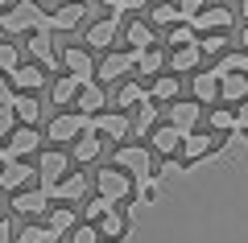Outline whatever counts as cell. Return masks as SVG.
<instances>
[{
  "instance_id": "1",
  "label": "cell",
  "mask_w": 248,
  "mask_h": 243,
  "mask_svg": "<svg viewBox=\"0 0 248 243\" xmlns=\"http://www.w3.org/2000/svg\"><path fill=\"white\" fill-rule=\"evenodd\" d=\"M0 25L4 33H50V13H42L33 0H17L9 4V13H0Z\"/></svg>"
},
{
  "instance_id": "2",
  "label": "cell",
  "mask_w": 248,
  "mask_h": 243,
  "mask_svg": "<svg viewBox=\"0 0 248 243\" xmlns=\"http://www.w3.org/2000/svg\"><path fill=\"white\" fill-rule=\"evenodd\" d=\"M95 190H99V198H108V202H128L133 198V190H137V182L124 169H116V165H108V169H99L95 173Z\"/></svg>"
},
{
  "instance_id": "3",
  "label": "cell",
  "mask_w": 248,
  "mask_h": 243,
  "mask_svg": "<svg viewBox=\"0 0 248 243\" xmlns=\"http://www.w3.org/2000/svg\"><path fill=\"white\" fill-rule=\"evenodd\" d=\"M116 169H124L133 182H149V177H153L149 144H124V148H116Z\"/></svg>"
},
{
  "instance_id": "4",
  "label": "cell",
  "mask_w": 248,
  "mask_h": 243,
  "mask_svg": "<svg viewBox=\"0 0 248 243\" xmlns=\"http://www.w3.org/2000/svg\"><path fill=\"white\" fill-rule=\"evenodd\" d=\"M87 128H91V115L62 112V115H54V120H50V140H54V144H71V140H79Z\"/></svg>"
},
{
  "instance_id": "5",
  "label": "cell",
  "mask_w": 248,
  "mask_h": 243,
  "mask_svg": "<svg viewBox=\"0 0 248 243\" xmlns=\"http://www.w3.org/2000/svg\"><path fill=\"white\" fill-rule=\"evenodd\" d=\"M199 115H203V103H199V99H174V103H170V124H174L182 136L199 132Z\"/></svg>"
},
{
  "instance_id": "6",
  "label": "cell",
  "mask_w": 248,
  "mask_h": 243,
  "mask_svg": "<svg viewBox=\"0 0 248 243\" xmlns=\"http://www.w3.org/2000/svg\"><path fill=\"white\" fill-rule=\"evenodd\" d=\"M232 21H236V13H232V9H223V4H211V9H203L195 21H190V29H195V33H228Z\"/></svg>"
},
{
  "instance_id": "7",
  "label": "cell",
  "mask_w": 248,
  "mask_h": 243,
  "mask_svg": "<svg viewBox=\"0 0 248 243\" xmlns=\"http://www.w3.org/2000/svg\"><path fill=\"white\" fill-rule=\"evenodd\" d=\"M62 66H66V74L83 78V83L95 78V58H91L87 45H66V50H62Z\"/></svg>"
},
{
  "instance_id": "8",
  "label": "cell",
  "mask_w": 248,
  "mask_h": 243,
  "mask_svg": "<svg viewBox=\"0 0 248 243\" xmlns=\"http://www.w3.org/2000/svg\"><path fill=\"white\" fill-rule=\"evenodd\" d=\"M37 177H42V190L50 194L54 186L66 177V153H58V148H50V153H42V161H37Z\"/></svg>"
},
{
  "instance_id": "9",
  "label": "cell",
  "mask_w": 248,
  "mask_h": 243,
  "mask_svg": "<svg viewBox=\"0 0 248 243\" xmlns=\"http://www.w3.org/2000/svg\"><path fill=\"white\" fill-rule=\"evenodd\" d=\"M215 132H190V136H182V165H195V161H203V157L215 153Z\"/></svg>"
},
{
  "instance_id": "10",
  "label": "cell",
  "mask_w": 248,
  "mask_h": 243,
  "mask_svg": "<svg viewBox=\"0 0 248 243\" xmlns=\"http://www.w3.org/2000/svg\"><path fill=\"white\" fill-rule=\"evenodd\" d=\"M37 144H42V136H37L29 124H21V128L9 136V144H4V161H21V157L37 153Z\"/></svg>"
},
{
  "instance_id": "11",
  "label": "cell",
  "mask_w": 248,
  "mask_h": 243,
  "mask_svg": "<svg viewBox=\"0 0 248 243\" xmlns=\"http://www.w3.org/2000/svg\"><path fill=\"white\" fill-rule=\"evenodd\" d=\"M128 128H133V124L124 120V112H99V115H91V132H99L104 140H124Z\"/></svg>"
},
{
  "instance_id": "12",
  "label": "cell",
  "mask_w": 248,
  "mask_h": 243,
  "mask_svg": "<svg viewBox=\"0 0 248 243\" xmlns=\"http://www.w3.org/2000/svg\"><path fill=\"white\" fill-rule=\"evenodd\" d=\"M37 177V169H29L25 161H4L0 165V190H13V194H21L29 182Z\"/></svg>"
},
{
  "instance_id": "13",
  "label": "cell",
  "mask_w": 248,
  "mask_h": 243,
  "mask_svg": "<svg viewBox=\"0 0 248 243\" xmlns=\"http://www.w3.org/2000/svg\"><path fill=\"white\" fill-rule=\"evenodd\" d=\"M87 17V4H79V0H71V4H62V9L50 13V33H71L79 21Z\"/></svg>"
},
{
  "instance_id": "14",
  "label": "cell",
  "mask_w": 248,
  "mask_h": 243,
  "mask_svg": "<svg viewBox=\"0 0 248 243\" xmlns=\"http://www.w3.org/2000/svg\"><path fill=\"white\" fill-rule=\"evenodd\" d=\"M95 227H99V239H104V243H120L124 235H128V210H116L112 206Z\"/></svg>"
},
{
  "instance_id": "15",
  "label": "cell",
  "mask_w": 248,
  "mask_h": 243,
  "mask_svg": "<svg viewBox=\"0 0 248 243\" xmlns=\"http://www.w3.org/2000/svg\"><path fill=\"white\" fill-rule=\"evenodd\" d=\"M133 66H137V54H133V50H124V54H108V58L95 66V78H112V83H116V78H124Z\"/></svg>"
},
{
  "instance_id": "16",
  "label": "cell",
  "mask_w": 248,
  "mask_h": 243,
  "mask_svg": "<svg viewBox=\"0 0 248 243\" xmlns=\"http://www.w3.org/2000/svg\"><path fill=\"white\" fill-rule=\"evenodd\" d=\"M50 198H58V202H83V198H87V177H83V173H66L50 190Z\"/></svg>"
},
{
  "instance_id": "17",
  "label": "cell",
  "mask_w": 248,
  "mask_h": 243,
  "mask_svg": "<svg viewBox=\"0 0 248 243\" xmlns=\"http://www.w3.org/2000/svg\"><path fill=\"white\" fill-rule=\"evenodd\" d=\"M75 103H79L83 115H99V112H104V103H108V95H104V87H99L95 78H91V83H83V87H79Z\"/></svg>"
},
{
  "instance_id": "18",
  "label": "cell",
  "mask_w": 248,
  "mask_h": 243,
  "mask_svg": "<svg viewBox=\"0 0 248 243\" xmlns=\"http://www.w3.org/2000/svg\"><path fill=\"white\" fill-rule=\"evenodd\" d=\"M219 70H199L195 78H190V87H195V99L199 103H215L219 99Z\"/></svg>"
},
{
  "instance_id": "19",
  "label": "cell",
  "mask_w": 248,
  "mask_h": 243,
  "mask_svg": "<svg viewBox=\"0 0 248 243\" xmlns=\"http://www.w3.org/2000/svg\"><path fill=\"white\" fill-rule=\"evenodd\" d=\"M99 153H104V136L87 128V132H83L79 140H75V153H71V157H75V161H79V165H91V161H95Z\"/></svg>"
},
{
  "instance_id": "20",
  "label": "cell",
  "mask_w": 248,
  "mask_h": 243,
  "mask_svg": "<svg viewBox=\"0 0 248 243\" xmlns=\"http://www.w3.org/2000/svg\"><path fill=\"white\" fill-rule=\"evenodd\" d=\"M46 206H50V194H46V190H21V194H13V210H21V214H42Z\"/></svg>"
},
{
  "instance_id": "21",
  "label": "cell",
  "mask_w": 248,
  "mask_h": 243,
  "mask_svg": "<svg viewBox=\"0 0 248 243\" xmlns=\"http://www.w3.org/2000/svg\"><path fill=\"white\" fill-rule=\"evenodd\" d=\"M149 144H153V153H161V157H174L178 148H182V132L174 128V124H166V128H157L149 136Z\"/></svg>"
},
{
  "instance_id": "22",
  "label": "cell",
  "mask_w": 248,
  "mask_h": 243,
  "mask_svg": "<svg viewBox=\"0 0 248 243\" xmlns=\"http://www.w3.org/2000/svg\"><path fill=\"white\" fill-rule=\"evenodd\" d=\"M219 99L223 103H244L248 99V74H223L219 78Z\"/></svg>"
},
{
  "instance_id": "23",
  "label": "cell",
  "mask_w": 248,
  "mask_h": 243,
  "mask_svg": "<svg viewBox=\"0 0 248 243\" xmlns=\"http://www.w3.org/2000/svg\"><path fill=\"white\" fill-rule=\"evenodd\" d=\"M13 112H17V124H29V128L42 120V103H37V95H29V91H21V95L13 99Z\"/></svg>"
},
{
  "instance_id": "24",
  "label": "cell",
  "mask_w": 248,
  "mask_h": 243,
  "mask_svg": "<svg viewBox=\"0 0 248 243\" xmlns=\"http://www.w3.org/2000/svg\"><path fill=\"white\" fill-rule=\"evenodd\" d=\"M116 17H108V21H95V25L87 29V50H104V45H112L116 42Z\"/></svg>"
},
{
  "instance_id": "25",
  "label": "cell",
  "mask_w": 248,
  "mask_h": 243,
  "mask_svg": "<svg viewBox=\"0 0 248 243\" xmlns=\"http://www.w3.org/2000/svg\"><path fill=\"white\" fill-rule=\"evenodd\" d=\"M199 58H203L199 42H195V45H182V50H174V54H170V70H174V74H190V70L199 66Z\"/></svg>"
},
{
  "instance_id": "26",
  "label": "cell",
  "mask_w": 248,
  "mask_h": 243,
  "mask_svg": "<svg viewBox=\"0 0 248 243\" xmlns=\"http://www.w3.org/2000/svg\"><path fill=\"white\" fill-rule=\"evenodd\" d=\"M178 91H182V83H178L174 74H161V78H153L149 99H153V103H174V99H178Z\"/></svg>"
},
{
  "instance_id": "27",
  "label": "cell",
  "mask_w": 248,
  "mask_h": 243,
  "mask_svg": "<svg viewBox=\"0 0 248 243\" xmlns=\"http://www.w3.org/2000/svg\"><path fill=\"white\" fill-rule=\"evenodd\" d=\"M46 231H50V239H58V235H71V231H75V210H71V206L50 210V218H46Z\"/></svg>"
},
{
  "instance_id": "28",
  "label": "cell",
  "mask_w": 248,
  "mask_h": 243,
  "mask_svg": "<svg viewBox=\"0 0 248 243\" xmlns=\"http://www.w3.org/2000/svg\"><path fill=\"white\" fill-rule=\"evenodd\" d=\"M29 54L37 58V66H58V54H54V45H50V33H33L29 37Z\"/></svg>"
},
{
  "instance_id": "29",
  "label": "cell",
  "mask_w": 248,
  "mask_h": 243,
  "mask_svg": "<svg viewBox=\"0 0 248 243\" xmlns=\"http://www.w3.org/2000/svg\"><path fill=\"white\" fill-rule=\"evenodd\" d=\"M124 37H128V50L133 54L153 50V25H145V21H133V25L124 29Z\"/></svg>"
},
{
  "instance_id": "30",
  "label": "cell",
  "mask_w": 248,
  "mask_h": 243,
  "mask_svg": "<svg viewBox=\"0 0 248 243\" xmlns=\"http://www.w3.org/2000/svg\"><path fill=\"white\" fill-rule=\"evenodd\" d=\"M13 83H17V91H37V87H42V83H46V74H42V66H17V70H13Z\"/></svg>"
},
{
  "instance_id": "31",
  "label": "cell",
  "mask_w": 248,
  "mask_h": 243,
  "mask_svg": "<svg viewBox=\"0 0 248 243\" xmlns=\"http://www.w3.org/2000/svg\"><path fill=\"white\" fill-rule=\"evenodd\" d=\"M79 87H83V78H75V74H62L58 83H54L50 99H54V103H71V99L79 95Z\"/></svg>"
},
{
  "instance_id": "32",
  "label": "cell",
  "mask_w": 248,
  "mask_h": 243,
  "mask_svg": "<svg viewBox=\"0 0 248 243\" xmlns=\"http://www.w3.org/2000/svg\"><path fill=\"white\" fill-rule=\"evenodd\" d=\"M145 87L141 83H124L120 91H116V112H124V107H137V103H145Z\"/></svg>"
},
{
  "instance_id": "33",
  "label": "cell",
  "mask_w": 248,
  "mask_h": 243,
  "mask_svg": "<svg viewBox=\"0 0 248 243\" xmlns=\"http://www.w3.org/2000/svg\"><path fill=\"white\" fill-rule=\"evenodd\" d=\"M215 70H219V74H248V50L223 54V58L215 62Z\"/></svg>"
},
{
  "instance_id": "34",
  "label": "cell",
  "mask_w": 248,
  "mask_h": 243,
  "mask_svg": "<svg viewBox=\"0 0 248 243\" xmlns=\"http://www.w3.org/2000/svg\"><path fill=\"white\" fill-rule=\"evenodd\" d=\"M149 21L153 25H182V13H178V4H153Z\"/></svg>"
},
{
  "instance_id": "35",
  "label": "cell",
  "mask_w": 248,
  "mask_h": 243,
  "mask_svg": "<svg viewBox=\"0 0 248 243\" xmlns=\"http://www.w3.org/2000/svg\"><path fill=\"white\" fill-rule=\"evenodd\" d=\"M112 206H116V202H108V198H91V202L83 198V223H99Z\"/></svg>"
},
{
  "instance_id": "36",
  "label": "cell",
  "mask_w": 248,
  "mask_h": 243,
  "mask_svg": "<svg viewBox=\"0 0 248 243\" xmlns=\"http://www.w3.org/2000/svg\"><path fill=\"white\" fill-rule=\"evenodd\" d=\"M195 42H199V33L186 25V21H182V25H174V29H170V37H166V45H174V50H182V45H195Z\"/></svg>"
},
{
  "instance_id": "37",
  "label": "cell",
  "mask_w": 248,
  "mask_h": 243,
  "mask_svg": "<svg viewBox=\"0 0 248 243\" xmlns=\"http://www.w3.org/2000/svg\"><path fill=\"white\" fill-rule=\"evenodd\" d=\"M228 33H203V37H199V50H203V54H219V58H223V54H228Z\"/></svg>"
},
{
  "instance_id": "38",
  "label": "cell",
  "mask_w": 248,
  "mask_h": 243,
  "mask_svg": "<svg viewBox=\"0 0 248 243\" xmlns=\"http://www.w3.org/2000/svg\"><path fill=\"white\" fill-rule=\"evenodd\" d=\"M137 66H141L145 74H157V70L166 66V58H161V50H141L137 54Z\"/></svg>"
},
{
  "instance_id": "39",
  "label": "cell",
  "mask_w": 248,
  "mask_h": 243,
  "mask_svg": "<svg viewBox=\"0 0 248 243\" xmlns=\"http://www.w3.org/2000/svg\"><path fill=\"white\" fill-rule=\"evenodd\" d=\"M211 132H236V107H219V112H211Z\"/></svg>"
},
{
  "instance_id": "40",
  "label": "cell",
  "mask_w": 248,
  "mask_h": 243,
  "mask_svg": "<svg viewBox=\"0 0 248 243\" xmlns=\"http://www.w3.org/2000/svg\"><path fill=\"white\" fill-rule=\"evenodd\" d=\"M17 66H21V62H17V45H13V42H0V70L13 74Z\"/></svg>"
},
{
  "instance_id": "41",
  "label": "cell",
  "mask_w": 248,
  "mask_h": 243,
  "mask_svg": "<svg viewBox=\"0 0 248 243\" xmlns=\"http://www.w3.org/2000/svg\"><path fill=\"white\" fill-rule=\"evenodd\" d=\"M71 243H104V239H99V227L95 223H83V227L71 231Z\"/></svg>"
},
{
  "instance_id": "42",
  "label": "cell",
  "mask_w": 248,
  "mask_h": 243,
  "mask_svg": "<svg viewBox=\"0 0 248 243\" xmlns=\"http://www.w3.org/2000/svg\"><path fill=\"white\" fill-rule=\"evenodd\" d=\"M141 107V115H137V132H149V124L157 120V107H153V99H145V103H137Z\"/></svg>"
},
{
  "instance_id": "43",
  "label": "cell",
  "mask_w": 248,
  "mask_h": 243,
  "mask_svg": "<svg viewBox=\"0 0 248 243\" xmlns=\"http://www.w3.org/2000/svg\"><path fill=\"white\" fill-rule=\"evenodd\" d=\"M17 243H50V231L46 227H21Z\"/></svg>"
},
{
  "instance_id": "44",
  "label": "cell",
  "mask_w": 248,
  "mask_h": 243,
  "mask_svg": "<svg viewBox=\"0 0 248 243\" xmlns=\"http://www.w3.org/2000/svg\"><path fill=\"white\" fill-rule=\"evenodd\" d=\"M203 9H207L203 0H178V13H182V21H186V25H190V21H195Z\"/></svg>"
},
{
  "instance_id": "45",
  "label": "cell",
  "mask_w": 248,
  "mask_h": 243,
  "mask_svg": "<svg viewBox=\"0 0 248 243\" xmlns=\"http://www.w3.org/2000/svg\"><path fill=\"white\" fill-rule=\"evenodd\" d=\"M13 132H17V112L0 107V136H13Z\"/></svg>"
},
{
  "instance_id": "46",
  "label": "cell",
  "mask_w": 248,
  "mask_h": 243,
  "mask_svg": "<svg viewBox=\"0 0 248 243\" xmlns=\"http://www.w3.org/2000/svg\"><path fill=\"white\" fill-rule=\"evenodd\" d=\"M13 99H17V87H13L9 74L0 70V107H13Z\"/></svg>"
},
{
  "instance_id": "47",
  "label": "cell",
  "mask_w": 248,
  "mask_h": 243,
  "mask_svg": "<svg viewBox=\"0 0 248 243\" xmlns=\"http://www.w3.org/2000/svg\"><path fill=\"white\" fill-rule=\"evenodd\" d=\"M182 161H174V157H166V161H161V169H153V173H157V177H182Z\"/></svg>"
},
{
  "instance_id": "48",
  "label": "cell",
  "mask_w": 248,
  "mask_h": 243,
  "mask_svg": "<svg viewBox=\"0 0 248 243\" xmlns=\"http://www.w3.org/2000/svg\"><path fill=\"white\" fill-rule=\"evenodd\" d=\"M236 132H248V99L236 103Z\"/></svg>"
},
{
  "instance_id": "49",
  "label": "cell",
  "mask_w": 248,
  "mask_h": 243,
  "mask_svg": "<svg viewBox=\"0 0 248 243\" xmlns=\"http://www.w3.org/2000/svg\"><path fill=\"white\" fill-rule=\"evenodd\" d=\"M149 0H116V13H137V9H145Z\"/></svg>"
},
{
  "instance_id": "50",
  "label": "cell",
  "mask_w": 248,
  "mask_h": 243,
  "mask_svg": "<svg viewBox=\"0 0 248 243\" xmlns=\"http://www.w3.org/2000/svg\"><path fill=\"white\" fill-rule=\"evenodd\" d=\"M0 243H13V223H0Z\"/></svg>"
},
{
  "instance_id": "51",
  "label": "cell",
  "mask_w": 248,
  "mask_h": 243,
  "mask_svg": "<svg viewBox=\"0 0 248 243\" xmlns=\"http://www.w3.org/2000/svg\"><path fill=\"white\" fill-rule=\"evenodd\" d=\"M240 45H244V50H248V21H244V33H240Z\"/></svg>"
},
{
  "instance_id": "52",
  "label": "cell",
  "mask_w": 248,
  "mask_h": 243,
  "mask_svg": "<svg viewBox=\"0 0 248 243\" xmlns=\"http://www.w3.org/2000/svg\"><path fill=\"white\" fill-rule=\"evenodd\" d=\"M99 4H108V9H116V0H99Z\"/></svg>"
},
{
  "instance_id": "53",
  "label": "cell",
  "mask_w": 248,
  "mask_h": 243,
  "mask_svg": "<svg viewBox=\"0 0 248 243\" xmlns=\"http://www.w3.org/2000/svg\"><path fill=\"white\" fill-rule=\"evenodd\" d=\"M9 4H13V0H0V9H9Z\"/></svg>"
},
{
  "instance_id": "54",
  "label": "cell",
  "mask_w": 248,
  "mask_h": 243,
  "mask_svg": "<svg viewBox=\"0 0 248 243\" xmlns=\"http://www.w3.org/2000/svg\"><path fill=\"white\" fill-rule=\"evenodd\" d=\"M0 165H4V144H0Z\"/></svg>"
},
{
  "instance_id": "55",
  "label": "cell",
  "mask_w": 248,
  "mask_h": 243,
  "mask_svg": "<svg viewBox=\"0 0 248 243\" xmlns=\"http://www.w3.org/2000/svg\"><path fill=\"white\" fill-rule=\"evenodd\" d=\"M244 21H248V0H244Z\"/></svg>"
},
{
  "instance_id": "56",
  "label": "cell",
  "mask_w": 248,
  "mask_h": 243,
  "mask_svg": "<svg viewBox=\"0 0 248 243\" xmlns=\"http://www.w3.org/2000/svg\"><path fill=\"white\" fill-rule=\"evenodd\" d=\"M50 243H58V239H50Z\"/></svg>"
}]
</instances>
